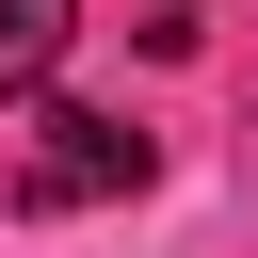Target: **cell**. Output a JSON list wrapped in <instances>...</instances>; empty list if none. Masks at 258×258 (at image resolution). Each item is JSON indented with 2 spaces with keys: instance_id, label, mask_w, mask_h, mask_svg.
Masks as SVG:
<instances>
[{
  "instance_id": "cell-3",
  "label": "cell",
  "mask_w": 258,
  "mask_h": 258,
  "mask_svg": "<svg viewBox=\"0 0 258 258\" xmlns=\"http://www.w3.org/2000/svg\"><path fill=\"white\" fill-rule=\"evenodd\" d=\"M145 32H161V48H194V0H145Z\"/></svg>"
},
{
  "instance_id": "cell-2",
  "label": "cell",
  "mask_w": 258,
  "mask_h": 258,
  "mask_svg": "<svg viewBox=\"0 0 258 258\" xmlns=\"http://www.w3.org/2000/svg\"><path fill=\"white\" fill-rule=\"evenodd\" d=\"M64 32H81V0H0V97H48Z\"/></svg>"
},
{
  "instance_id": "cell-1",
  "label": "cell",
  "mask_w": 258,
  "mask_h": 258,
  "mask_svg": "<svg viewBox=\"0 0 258 258\" xmlns=\"http://www.w3.org/2000/svg\"><path fill=\"white\" fill-rule=\"evenodd\" d=\"M113 194H145V129H129V113L48 97V113H32V145H16V210H113Z\"/></svg>"
}]
</instances>
